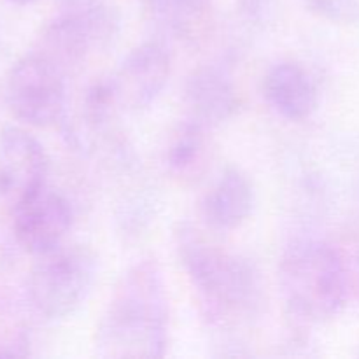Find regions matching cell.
<instances>
[{"label":"cell","instance_id":"cell-4","mask_svg":"<svg viewBox=\"0 0 359 359\" xmlns=\"http://www.w3.org/2000/svg\"><path fill=\"white\" fill-rule=\"evenodd\" d=\"M98 273V258L88 245H60L37 256L28 276L32 307L48 321L70 318L90 294Z\"/></svg>","mask_w":359,"mask_h":359},{"label":"cell","instance_id":"cell-13","mask_svg":"<svg viewBox=\"0 0 359 359\" xmlns=\"http://www.w3.org/2000/svg\"><path fill=\"white\" fill-rule=\"evenodd\" d=\"M147 13L160 30L184 44L205 41L214 28V0H146Z\"/></svg>","mask_w":359,"mask_h":359},{"label":"cell","instance_id":"cell-9","mask_svg":"<svg viewBox=\"0 0 359 359\" xmlns=\"http://www.w3.org/2000/svg\"><path fill=\"white\" fill-rule=\"evenodd\" d=\"M86 53L104 49L119 34L121 18L111 0H58L49 20Z\"/></svg>","mask_w":359,"mask_h":359},{"label":"cell","instance_id":"cell-12","mask_svg":"<svg viewBox=\"0 0 359 359\" xmlns=\"http://www.w3.org/2000/svg\"><path fill=\"white\" fill-rule=\"evenodd\" d=\"M263 95L270 107L287 121H304L318 109V86L297 62H279L263 79Z\"/></svg>","mask_w":359,"mask_h":359},{"label":"cell","instance_id":"cell-3","mask_svg":"<svg viewBox=\"0 0 359 359\" xmlns=\"http://www.w3.org/2000/svg\"><path fill=\"white\" fill-rule=\"evenodd\" d=\"M284 312L294 339L344 311L351 291V270L335 245L319 238H297L279 262Z\"/></svg>","mask_w":359,"mask_h":359},{"label":"cell","instance_id":"cell-6","mask_svg":"<svg viewBox=\"0 0 359 359\" xmlns=\"http://www.w3.org/2000/svg\"><path fill=\"white\" fill-rule=\"evenodd\" d=\"M72 224L69 198L48 184L13 207L14 238L28 255L41 256L63 245Z\"/></svg>","mask_w":359,"mask_h":359},{"label":"cell","instance_id":"cell-5","mask_svg":"<svg viewBox=\"0 0 359 359\" xmlns=\"http://www.w3.org/2000/svg\"><path fill=\"white\" fill-rule=\"evenodd\" d=\"M69 74L39 49L21 56L6 79V102L18 121L46 128L67 116Z\"/></svg>","mask_w":359,"mask_h":359},{"label":"cell","instance_id":"cell-8","mask_svg":"<svg viewBox=\"0 0 359 359\" xmlns=\"http://www.w3.org/2000/svg\"><path fill=\"white\" fill-rule=\"evenodd\" d=\"M49 160L35 135L20 126L0 132V195L16 205L46 186Z\"/></svg>","mask_w":359,"mask_h":359},{"label":"cell","instance_id":"cell-15","mask_svg":"<svg viewBox=\"0 0 359 359\" xmlns=\"http://www.w3.org/2000/svg\"><path fill=\"white\" fill-rule=\"evenodd\" d=\"M309 13L333 25L359 23V0H304Z\"/></svg>","mask_w":359,"mask_h":359},{"label":"cell","instance_id":"cell-1","mask_svg":"<svg viewBox=\"0 0 359 359\" xmlns=\"http://www.w3.org/2000/svg\"><path fill=\"white\" fill-rule=\"evenodd\" d=\"M168 347V300L153 259L130 266L116 284L95 335L100 358H163Z\"/></svg>","mask_w":359,"mask_h":359},{"label":"cell","instance_id":"cell-10","mask_svg":"<svg viewBox=\"0 0 359 359\" xmlns=\"http://www.w3.org/2000/svg\"><path fill=\"white\" fill-rule=\"evenodd\" d=\"M189 118L214 128L230 121L241 107L237 86L224 69L203 65L193 70L184 84Z\"/></svg>","mask_w":359,"mask_h":359},{"label":"cell","instance_id":"cell-2","mask_svg":"<svg viewBox=\"0 0 359 359\" xmlns=\"http://www.w3.org/2000/svg\"><path fill=\"white\" fill-rule=\"evenodd\" d=\"M175 238L182 269L210 323L230 326L259 316L263 280L248 258L212 244L189 224L179 226Z\"/></svg>","mask_w":359,"mask_h":359},{"label":"cell","instance_id":"cell-14","mask_svg":"<svg viewBox=\"0 0 359 359\" xmlns=\"http://www.w3.org/2000/svg\"><path fill=\"white\" fill-rule=\"evenodd\" d=\"M207 130V126L191 118L179 125L165 153V165L172 177L193 182L205 172L209 158Z\"/></svg>","mask_w":359,"mask_h":359},{"label":"cell","instance_id":"cell-17","mask_svg":"<svg viewBox=\"0 0 359 359\" xmlns=\"http://www.w3.org/2000/svg\"><path fill=\"white\" fill-rule=\"evenodd\" d=\"M7 2L14 4V6H30V4L37 2V0H7Z\"/></svg>","mask_w":359,"mask_h":359},{"label":"cell","instance_id":"cell-11","mask_svg":"<svg viewBox=\"0 0 359 359\" xmlns=\"http://www.w3.org/2000/svg\"><path fill=\"white\" fill-rule=\"evenodd\" d=\"M256 193L251 179L238 167H226L202 200L200 212L207 226L216 231H233L251 217Z\"/></svg>","mask_w":359,"mask_h":359},{"label":"cell","instance_id":"cell-7","mask_svg":"<svg viewBox=\"0 0 359 359\" xmlns=\"http://www.w3.org/2000/svg\"><path fill=\"white\" fill-rule=\"evenodd\" d=\"M172 72V56L160 41L135 46L109 77L119 109L142 111L156 102Z\"/></svg>","mask_w":359,"mask_h":359},{"label":"cell","instance_id":"cell-16","mask_svg":"<svg viewBox=\"0 0 359 359\" xmlns=\"http://www.w3.org/2000/svg\"><path fill=\"white\" fill-rule=\"evenodd\" d=\"M30 356V340L21 332L0 333V358Z\"/></svg>","mask_w":359,"mask_h":359}]
</instances>
